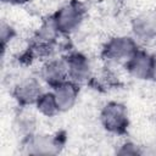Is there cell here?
<instances>
[{"mask_svg": "<svg viewBox=\"0 0 156 156\" xmlns=\"http://www.w3.org/2000/svg\"><path fill=\"white\" fill-rule=\"evenodd\" d=\"M41 79L50 87H56L68 79L66 58H52L45 62L40 72Z\"/></svg>", "mask_w": 156, "mask_h": 156, "instance_id": "cell-8", "label": "cell"}, {"mask_svg": "<svg viewBox=\"0 0 156 156\" xmlns=\"http://www.w3.org/2000/svg\"><path fill=\"white\" fill-rule=\"evenodd\" d=\"M117 154L118 155H139V154H143V151L138 147V145L130 141H127L119 146V149L117 150Z\"/></svg>", "mask_w": 156, "mask_h": 156, "instance_id": "cell-12", "label": "cell"}, {"mask_svg": "<svg viewBox=\"0 0 156 156\" xmlns=\"http://www.w3.org/2000/svg\"><path fill=\"white\" fill-rule=\"evenodd\" d=\"M43 87L40 82L33 77H27L17 83L13 89V96L20 105L28 106L35 105L40 95L43 94Z\"/></svg>", "mask_w": 156, "mask_h": 156, "instance_id": "cell-5", "label": "cell"}, {"mask_svg": "<svg viewBox=\"0 0 156 156\" xmlns=\"http://www.w3.org/2000/svg\"><path fill=\"white\" fill-rule=\"evenodd\" d=\"M35 107L38 112L45 117H54L60 112V108L56 104L52 91H46V93L44 91L35 102Z\"/></svg>", "mask_w": 156, "mask_h": 156, "instance_id": "cell-11", "label": "cell"}, {"mask_svg": "<svg viewBox=\"0 0 156 156\" xmlns=\"http://www.w3.org/2000/svg\"><path fill=\"white\" fill-rule=\"evenodd\" d=\"M154 126H155V130H156V115H155V118H154Z\"/></svg>", "mask_w": 156, "mask_h": 156, "instance_id": "cell-16", "label": "cell"}, {"mask_svg": "<svg viewBox=\"0 0 156 156\" xmlns=\"http://www.w3.org/2000/svg\"><path fill=\"white\" fill-rule=\"evenodd\" d=\"M152 58H154V74H155V78H156V54L152 55Z\"/></svg>", "mask_w": 156, "mask_h": 156, "instance_id": "cell-15", "label": "cell"}, {"mask_svg": "<svg viewBox=\"0 0 156 156\" xmlns=\"http://www.w3.org/2000/svg\"><path fill=\"white\" fill-rule=\"evenodd\" d=\"M2 1L6 4H10V5H23V4L28 2L29 0H2Z\"/></svg>", "mask_w": 156, "mask_h": 156, "instance_id": "cell-14", "label": "cell"}, {"mask_svg": "<svg viewBox=\"0 0 156 156\" xmlns=\"http://www.w3.org/2000/svg\"><path fill=\"white\" fill-rule=\"evenodd\" d=\"M52 94L55 96V100L60 108V112H66V111L71 110L77 102L78 94H79L78 84L67 79V80L62 82L61 84L54 87Z\"/></svg>", "mask_w": 156, "mask_h": 156, "instance_id": "cell-9", "label": "cell"}, {"mask_svg": "<svg viewBox=\"0 0 156 156\" xmlns=\"http://www.w3.org/2000/svg\"><path fill=\"white\" fill-rule=\"evenodd\" d=\"M60 143L57 139L51 138L49 135H30L26 149L28 154H35V155H50L56 154L58 151Z\"/></svg>", "mask_w": 156, "mask_h": 156, "instance_id": "cell-10", "label": "cell"}, {"mask_svg": "<svg viewBox=\"0 0 156 156\" xmlns=\"http://www.w3.org/2000/svg\"><path fill=\"white\" fill-rule=\"evenodd\" d=\"M100 122L102 127L110 133H124L129 126V115L126 105L117 101L107 102L101 110Z\"/></svg>", "mask_w": 156, "mask_h": 156, "instance_id": "cell-3", "label": "cell"}, {"mask_svg": "<svg viewBox=\"0 0 156 156\" xmlns=\"http://www.w3.org/2000/svg\"><path fill=\"white\" fill-rule=\"evenodd\" d=\"M139 50L134 38L127 35H118L111 38L102 49V56L115 63H127L129 58Z\"/></svg>", "mask_w": 156, "mask_h": 156, "instance_id": "cell-2", "label": "cell"}, {"mask_svg": "<svg viewBox=\"0 0 156 156\" xmlns=\"http://www.w3.org/2000/svg\"><path fill=\"white\" fill-rule=\"evenodd\" d=\"M85 16V9L82 2L72 0L61 6L52 16L54 23L61 34H71L77 30Z\"/></svg>", "mask_w": 156, "mask_h": 156, "instance_id": "cell-1", "label": "cell"}, {"mask_svg": "<svg viewBox=\"0 0 156 156\" xmlns=\"http://www.w3.org/2000/svg\"><path fill=\"white\" fill-rule=\"evenodd\" d=\"M134 37L141 41H150L156 38V12H143L132 21Z\"/></svg>", "mask_w": 156, "mask_h": 156, "instance_id": "cell-7", "label": "cell"}, {"mask_svg": "<svg viewBox=\"0 0 156 156\" xmlns=\"http://www.w3.org/2000/svg\"><path fill=\"white\" fill-rule=\"evenodd\" d=\"M12 37H13V29L10 26L2 23L1 24V43H2V46H5L6 41L11 40Z\"/></svg>", "mask_w": 156, "mask_h": 156, "instance_id": "cell-13", "label": "cell"}, {"mask_svg": "<svg viewBox=\"0 0 156 156\" xmlns=\"http://www.w3.org/2000/svg\"><path fill=\"white\" fill-rule=\"evenodd\" d=\"M129 74L139 80H149L155 78L152 55L144 50H138L126 63Z\"/></svg>", "mask_w": 156, "mask_h": 156, "instance_id": "cell-4", "label": "cell"}, {"mask_svg": "<svg viewBox=\"0 0 156 156\" xmlns=\"http://www.w3.org/2000/svg\"><path fill=\"white\" fill-rule=\"evenodd\" d=\"M68 79L78 85L85 83L91 76V65L88 57L80 52H72L66 57Z\"/></svg>", "mask_w": 156, "mask_h": 156, "instance_id": "cell-6", "label": "cell"}]
</instances>
